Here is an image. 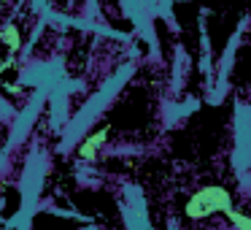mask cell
<instances>
[{"label":"cell","mask_w":251,"mask_h":230,"mask_svg":"<svg viewBox=\"0 0 251 230\" xmlns=\"http://www.w3.org/2000/svg\"><path fill=\"white\" fill-rule=\"evenodd\" d=\"M232 195L222 184H208L197 190L186 203V217L189 219H205L211 214H229L232 211Z\"/></svg>","instance_id":"1"},{"label":"cell","mask_w":251,"mask_h":230,"mask_svg":"<svg viewBox=\"0 0 251 230\" xmlns=\"http://www.w3.org/2000/svg\"><path fill=\"white\" fill-rule=\"evenodd\" d=\"M0 41H3L11 52H19V46H22L19 28H17V25H3V30H0Z\"/></svg>","instance_id":"3"},{"label":"cell","mask_w":251,"mask_h":230,"mask_svg":"<svg viewBox=\"0 0 251 230\" xmlns=\"http://www.w3.org/2000/svg\"><path fill=\"white\" fill-rule=\"evenodd\" d=\"M227 217H229V222H232L235 230H251V214H243V211H235L232 208Z\"/></svg>","instance_id":"4"},{"label":"cell","mask_w":251,"mask_h":230,"mask_svg":"<svg viewBox=\"0 0 251 230\" xmlns=\"http://www.w3.org/2000/svg\"><path fill=\"white\" fill-rule=\"evenodd\" d=\"M105 136H108V127H100L98 133H92V136L87 138V141L78 146V157H84V160H95L98 157V149L105 144Z\"/></svg>","instance_id":"2"}]
</instances>
